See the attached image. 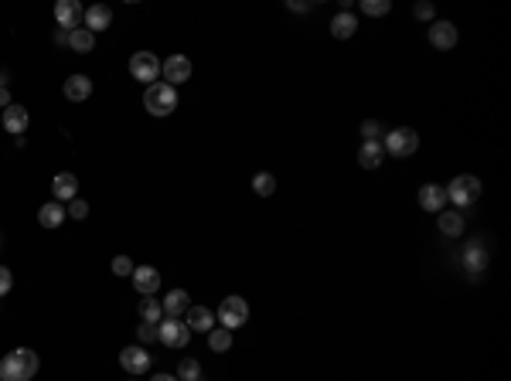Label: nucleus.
<instances>
[{"label": "nucleus", "mask_w": 511, "mask_h": 381, "mask_svg": "<svg viewBox=\"0 0 511 381\" xmlns=\"http://www.w3.org/2000/svg\"><path fill=\"white\" fill-rule=\"evenodd\" d=\"M361 10H365L368 17H382V14H389V10H392V0H365V3H361Z\"/></svg>", "instance_id": "obj_30"}, {"label": "nucleus", "mask_w": 511, "mask_h": 381, "mask_svg": "<svg viewBox=\"0 0 511 381\" xmlns=\"http://www.w3.org/2000/svg\"><path fill=\"white\" fill-rule=\"evenodd\" d=\"M150 381H178V378H174V375H154Z\"/></svg>", "instance_id": "obj_40"}, {"label": "nucleus", "mask_w": 511, "mask_h": 381, "mask_svg": "<svg viewBox=\"0 0 511 381\" xmlns=\"http://www.w3.org/2000/svg\"><path fill=\"white\" fill-rule=\"evenodd\" d=\"M65 95H69L72 102L89 99V95H93V79H89V75H69V79H65Z\"/></svg>", "instance_id": "obj_19"}, {"label": "nucleus", "mask_w": 511, "mask_h": 381, "mask_svg": "<svg viewBox=\"0 0 511 381\" xmlns=\"http://www.w3.org/2000/svg\"><path fill=\"white\" fill-rule=\"evenodd\" d=\"M51 190H55V201H72V197H79V177L75 174H55Z\"/></svg>", "instance_id": "obj_18"}, {"label": "nucleus", "mask_w": 511, "mask_h": 381, "mask_svg": "<svg viewBox=\"0 0 511 381\" xmlns=\"http://www.w3.org/2000/svg\"><path fill=\"white\" fill-rule=\"evenodd\" d=\"M130 280L136 286V293H143V296H154V293L161 289V273H157L154 266H136Z\"/></svg>", "instance_id": "obj_13"}, {"label": "nucleus", "mask_w": 511, "mask_h": 381, "mask_svg": "<svg viewBox=\"0 0 511 381\" xmlns=\"http://www.w3.org/2000/svg\"><path fill=\"white\" fill-rule=\"evenodd\" d=\"M178 381H202V365L195 361V358H181V365H178Z\"/></svg>", "instance_id": "obj_28"}, {"label": "nucleus", "mask_w": 511, "mask_h": 381, "mask_svg": "<svg viewBox=\"0 0 511 381\" xmlns=\"http://www.w3.org/2000/svg\"><path fill=\"white\" fill-rule=\"evenodd\" d=\"M429 45L440 48V51H450L457 45V27L450 21H433L429 24Z\"/></svg>", "instance_id": "obj_11"}, {"label": "nucleus", "mask_w": 511, "mask_h": 381, "mask_svg": "<svg viewBox=\"0 0 511 381\" xmlns=\"http://www.w3.org/2000/svg\"><path fill=\"white\" fill-rule=\"evenodd\" d=\"M412 14H416L419 21H433V3H426V0H423V3H416V10H412Z\"/></svg>", "instance_id": "obj_36"}, {"label": "nucleus", "mask_w": 511, "mask_h": 381, "mask_svg": "<svg viewBox=\"0 0 511 381\" xmlns=\"http://www.w3.org/2000/svg\"><path fill=\"white\" fill-rule=\"evenodd\" d=\"M361 136H365V143H379V136H382V126H379L375 119H365V123H361Z\"/></svg>", "instance_id": "obj_31"}, {"label": "nucleus", "mask_w": 511, "mask_h": 381, "mask_svg": "<svg viewBox=\"0 0 511 381\" xmlns=\"http://www.w3.org/2000/svg\"><path fill=\"white\" fill-rule=\"evenodd\" d=\"M133 269H136V266H133L130 256H116V259H112V273H116V276H133Z\"/></svg>", "instance_id": "obj_32"}, {"label": "nucleus", "mask_w": 511, "mask_h": 381, "mask_svg": "<svg viewBox=\"0 0 511 381\" xmlns=\"http://www.w3.org/2000/svg\"><path fill=\"white\" fill-rule=\"evenodd\" d=\"M119 365H123L130 375H143V371L150 368V354H147L143 344H130V347L119 351Z\"/></svg>", "instance_id": "obj_10"}, {"label": "nucleus", "mask_w": 511, "mask_h": 381, "mask_svg": "<svg viewBox=\"0 0 511 381\" xmlns=\"http://www.w3.org/2000/svg\"><path fill=\"white\" fill-rule=\"evenodd\" d=\"M161 306H164V313H167V317H181V313H188L191 299H188V293H185V289H171V293L161 299Z\"/></svg>", "instance_id": "obj_20"}, {"label": "nucleus", "mask_w": 511, "mask_h": 381, "mask_svg": "<svg viewBox=\"0 0 511 381\" xmlns=\"http://www.w3.org/2000/svg\"><path fill=\"white\" fill-rule=\"evenodd\" d=\"M82 24H86V27L93 31V34H99V31H109V24H112V10H109L106 3H93V7L86 10Z\"/></svg>", "instance_id": "obj_14"}, {"label": "nucleus", "mask_w": 511, "mask_h": 381, "mask_svg": "<svg viewBox=\"0 0 511 381\" xmlns=\"http://www.w3.org/2000/svg\"><path fill=\"white\" fill-rule=\"evenodd\" d=\"M208 347H211L215 354H225V351L232 347V330H225V327H211V330H208Z\"/></svg>", "instance_id": "obj_25"}, {"label": "nucleus", "mask_w": 511, "mask_h": 381, "mask_svg": "<svg viewBox=\"0 0 511 381\" xmlns=\"http://www.w3.org/2000/svg\"><path fill=\"white\" fill-rule=\"evenodd\" d=\"M10 286H14V276H10V269L7 266H0V299L10 293Z\"/></svg>", "instance_id": "obj_35"}, {"label": "nucleus", "mask_w": 511, "mask_h": 381, "mask_svg": "<svg viewBox=\"0 0 511 381\" xmlns=\"http://www.w3.org/2000/svg\"><path fill=\"white\" fill-rule=\"evenodd\" d=\"M161 75H164L167 86L178 89L181 82L191 79V58H188V55H171L167 62H161Z\"/></svg>", "instance_id": "obj_8"}, {"label": "nucleus", "mask_w": 511, "mask_h": 381, "mask_svg": "<svg viewBox=\"0 0 511 381\" xmlns=\"http://www.w3.org/2000/svg\"><path fill=\"white\" fill-rule=\"evenodd\" d=\"M464 262H467L471 273H484V266H488V252H484V245H471L467 256H464Z\"/></svg>", "instance_id": "obj_27"}, {"label": "nucleus", "mask_w": 511, "mask_h": 381, "mask_svg": "<svg viewBox=\"0 0 511 381\" xmlns=\"http://www.w3.org/2000/svg\"><path fill=\"white\" fill-rule=\"evenodd\" d=\"M69 214L79 218V221H86V218H89V204H86L82 197H72V201H69Z\"/></svg>", "instance_id": "obj_33"}, {"label": "nucleus", "mask_w": 511, "mask_h": 381, "mask_svg": "<svg viewBox=\"0 0 511 381\" xmlns=\"http://www.w3.org/2000/svg\"><path fill=\"white\" fill-rule=\"evenodd\" d=\"M440 232H443L447 238L464 235V214H460V211H443V214H440Z\"/></svg>", "instance_id": "obj_24"}, {"label": "nucleus", "mask_w": 511, "mask_h": 381, "mask_svg": "<svg viewBox=\"0 0 511 381\" xmlns=\"http://www.w3.org/2000/svg\"><path fill=\"white\" fill-rule=\"evenodd\" d=\"M69 34H72V31H65V27H55V34H51V38H55V45H69Z\"/></svg>", "instance_id": "obj_37"}, {"label": "nucleus", "mask_w": 511, "mask_h": 381, "mask_svg": "<svg viewBox=\"0 0 511 381\" xmlns=\"http://www.w3.org/2000/svg\"><path fill=\"white\" fill-rule=\"evenodd\" d=\"M130 75H133L136 82L154 86V82L161 79V58H157L154 51H136V55H130Z\"/></svg>", "instance_id": "obj_6"}, {"label": "nucleus", "mask_w": 511, "mask_h": 381, "mask_svg": "<svg viewBox=\"0 0 511 381\" xmlns=\"http://www.w3.org/2000/svg\"><path fill=\"white\" fill-rule=\"evenodd\" d=\"M136 337H140V344L157 341V323H140V327H136Z\"/></svg>", "instance_id": "obj_34"}, {"label": "nucleus", "mask_w": 511, "mask_h": 381, "mask_svg": "<svg viewBox=\"0 0 511 381\" xmlns=\"http://www.w3.org/2000/svg\"><path fill=\"white\" fill-rule=\"evenodd\" d=\"M140 317H143V323H161V317H164L161 299H154V296L140 299Z\"/></svg>", "instance_id": "obj_26"}, {"label": "nucleus", "mask_w": 511, "mask_h": 381, "mask_svg": "<svg viewBox=\"0 0 511 381\" xmlns=\"http://www.w3.org/2000/svg\"><path fill=\"white\" fill-rule=\"evenodd\" d=\"M287 7H290V10H300V14H304V10H310V3H307V0H290Z\"/></svg>", "instance_id": "obj_38"}, {"label": "nucleus", "mask_w": 511, "mask_h": 381, "mask_svg": "<svg viewBox=\"0 0 511 381\" xmlns=\"http://www.w3.org/2000/svg\"><path fill=\"white\" fill-rule=\"evenodd\" d=\"M69 48H72V51H79V55H86V51H93V48H96V34H93L89 27H75V31L69 34Z\"/></svg>", "instance_id": "obj_23"}, {"label": "nucleus", "mask_w": 511, "mask_h": 381, "mask_svg": "<svg viewBox=\"0 0 511 381\" xmlns=\"http://www.w3.org/2000/svg\"><path fill=\"white\" fill-rule=\"evenodd\" d=\"M382 160H385L382 143H361V150H358V164H361L365 171H375Z\"/></svg>", "instance_id": "obj_21"}, {"label": "nucleus", "mask_w": 511, "mask_h": 381, "mask_svg": "<svg viewBox=\"0 0 511 381\" xmlns=\"http://www.w3.org/2000/svg\"><path fill=\"white\" fill-rule=\"evenodd\" d=\"M447 204V188H440V184H423L419 188V208L423 211H440Z\"/></svg>", "instance_id": "obj_16"}, {"label": "nucleus", "mask_w": 511, "mask_h": 381, "mask_svg": "<svg viewBox=\"0 0 511 381\" xmlns=\"http://www.w3.org/2000/svg\"><path fill=\"white\" fill-rule=\"evenodd\" d=\"M7 106H10V93L0 86V109H7Z\"/></svg>", "instance_id": "obj_39"}, {"label": "nucleus", "mask_w": 511, "mask_h": 381, "mask_svg": "<svg viewBox=\"0 0 511 381\" xmlns=\"http://www.w3.org/2000/svg\"><path fill=\"white\" fill-rule=\"evenodd\" d=\"M188 337H191V330H188V323L178 320V317H164V320L157 323V341H161L164 347L181 351V347L188 344Z\"/></svg>", "instance_id": "obj_7"}, {"label": "nucleus", "mask_w": 511, "mask_h": 381, "mask_svg": "<svg viewBox=\"0 0 511 381\" xmlns=\"http://www.w3.org/2000/svg\"><path fill=\"white\" fill-rule=\"evenodd\" d=\"M27 123H31V116H27L24 106L10 102V106L3 109V130H7L10 136H24V133H27Z\"/></svg>", "instance_id": "obj_12"}, {"label": "nucleus", "mask_w": 511, "mask_h": 381, "mask_svg": "<svg viewBox=\"0 0 511 381\" xmlns=\"http://www.w3.org/2000/svg\"><path fill=\"white\" fill-rule=\"evenodd\" d=\"M0 249H3V238H0Z\"/></svg>", "instance_id": "obj_41"}, {"label": "nucleus", "mask_w": 511, "mask_h": 381, "mask_svg": "<svg viewBox=\"0 0 511 381\" xmlns=\"http://www.w3.org/2000/svg\"><path fill=\"white\" fill-rule=\"evenodd\" d=\"M252 190H256L259 197H270V194L276 190V177H273V174H256V177H252Z\"/></svg>", "instance_id": "obj_29"}, {"label": "nucleus", "mask_w": 511, "mask_h": 381, "mask_svg": "<svg viewBox=\"0 0 511 381\" xmlns=\"http://www.w3.org/2000/svg\"><path fill=\"white\" fill-rule=\"evenodd\" d=\"M385 153H392V157H412L416 150H419V133L416 130H409V126H399V130H392L389 136H385V147H382Z\"/></svg>", "instance_id": "obj_5"}, {"label": "nucleus", "mask_w": 511, "mask_h": 381, "mask_svg": "<svg viewBox=\"0 0 511 381\" xmlns=\"http://www.w3.org/2000/svg\"><path fill=\"white\" fill-rule=\"evenodd\" d=\"M65 214H69V211H65L58 201H48V204L38 211V221H41V228H58V225L65 221Z\"/></svg>", "instance_id": "obj_22"}, {"label": "nucleus", "mask_w": 511, "mask_h": 381, "mask_svg": "<svg viewBox=\"0 0 511 381\" xmlns=\"http://www.w3.org/2000/svg\"><path fill=\"white\" fill-rule=\"evenodd\" d=\"M477 197H481V181H477L474 174H460V177H453V181L447 184V201H453V204H460V208L474 204Z\"/></svg>", "instance_id": "obj_4"}, {"label": "nucleus", "mask_w": 511, "mask_h": 381, "mask_svg": "<svg viewBox=\"0 0 511 381\" xmlns=\"http://www.w3.org/2000/svg\"><path fill=\"white\" fill-rule=\"evenodd\" d=\"M82 17H86L82 3H75V0H58V3H55V21H58V27L75 31V27H82Z\"/></svg>", "instance_id": "obj_9"}, {"label": "nucleus", "mask_w": 511, "mask_h": 381, "mask_svg": "<svg viewBox=\"0 0 511 381\" xmlns=\"http://www.w3.org/2000/svg\"><path fill=\"white\" fill-rule=\"evenodd\" d=\"M38 375V354L31 347H17L0 361V381H31Z\"/></svg>", "instance_id": "obj_1"}, {"label": "nucleus", "mask_w": 511, "mask_h": 381, "mask_svg": "<svg viewBox=\"0 0 511 381\" xmlns=\"http://www.w3.org/2000/svg\"><path fill=\"white\" fill-rule=\"evenodd\" d=\"M355 31H358V21H355V14H351V10H341V14H334V21H331V34H334L337 41H348V38H355Z\"/></svg>", "instance_id": "obj_17"}, {"label": "nucleus", "mask_w": 511, "mask_h": 381, "mask_svg": "<svg viewBox=\"0 0 511 381\" xmlns=\"http://www.w3.org/2000/svg\"><path fill=\"white\" fill-rule=\"evenodd\" d=\"M143 106H147L150 116H171L178 109V89L167 86V82H154L143 93Z\"/></svg>", "instance_id": "obj_2"}, {"label": "nucleus", "mask_w": 511, "mask_h": 381, "mask_svg": "<svg viewBox=\"0 0 511 381\" xmlns=\"http://www.w3.org/2000/svg\"><path fill=\"white\" fill-rule=\"evenodd\" d=\"M185 323H188V330L208 334V330L215 327V313H211L208 306H188V313H185Z\"/></svg>", "instance_id": "obj_15"}, {"label": "nucleus", "mask_w": 511, "mask_h": 381, "mask_svg": "<svg viewBox=\"0 0 511 381\" xmlns=\"http://www.w3.org/2000/svg\"><path fill=\"white\" fill-rule=\"evenodd\" d=\"M246 320H249V303L242 296H225L218 306V323L225 330H239V327H246Z\"/></svg>", "instance_id": "obj_3"}]
</instances>
